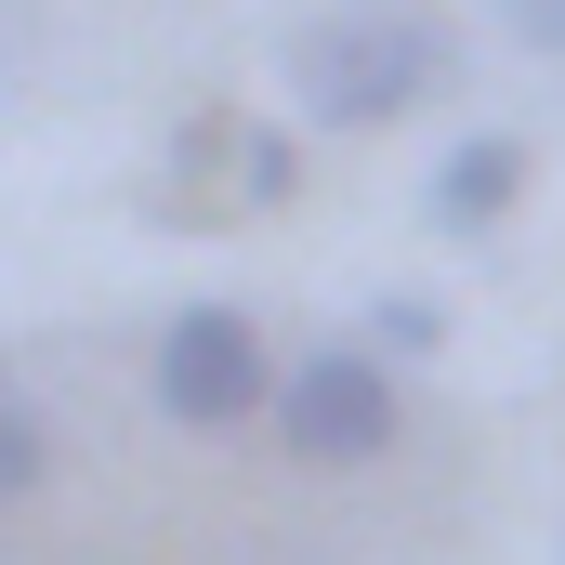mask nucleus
<instances>
[{
	"instance_id": "obj_1",
	"label": "nucleus",
	"mask_w": 565,
	"mask_h": 565,
	"mask_svg": "<svg viewBox=\"0 0 565 565\" xmlns=\"http://www.w3.org/2000/svg\"><path fill=\"white\" fill-rule=\"evenodd\" d=\"M277 79L316 132H395V119L460 93V40L422 0H342V13H302L277 40Z\"/></svg>"
},
{
	"instance_id": "obj_2",
	"label": "nucleus",
	"mask_w": 565,
	"mask_h": 565,
	"mask_svg": "<svg viewBox=\"0 0 565 565\" xmlns=\"http://www.w3.org/2000/svg\"><path fill=\"white\" fill-rule=\"evenodd\" d=\"M277 382H289V355H264L250 302H184V316L158 329V355H145V395H158V422H171V434L277 422Z\"/></svg>"
},
{
	"instance_id": "obj_3",
	"label": "nucleus",
	"mask_w": 565,
	"mask_h": 565,
	"mask_svg": "<svg viewBox=\"0 0 565 565\" xmlns=\"http://www.w3.org/2000/svg\"><path fill=\"white\" fill-rule=\"evenodd\" d=\"M277 434L289 460H316V473H369V460H395V434H408V395H395V355L355 329V342H302L277 382Z\"/></svg>"
},
{
	"instance_id": "obj_4",
	"label": "nucleus",
	"mask_w": 565,
	"mask_h": 565,
	"mask_svg": "<svg viewBox=\"0 0 565 565\" xmlns=\"http://www.w3.org/2000/svg\"><path fill=\"white\" fill-rule=\"evenodd\" d=\"M289 132H250V119H184L171 132V171H158V211H277L289 198Z\"/></svg>"
},
{
	"instance_id": "obj_5",
	"label": "nucleus",
	"mask_w": 565,
	"mask_h": 565,
	"mask_svg": "<svg viewBox=\"0 0 565 565\" xmlns=\"http://www.w3.org/2000/svg\"><path fill=\"white\" fill-rule=\"evenodd\" d=\"M526 171H540L526 132H460L422 171V224H434V237H500V224L526 211Z\"/></svg>"
},
{
	"instance_id": "obj_6",
	"label": "nucleus",
	"mask_w": 565,
	"mask_h": 565,
	"mask_svg": "<svg viewBox=\"0 0 565 565\" xmlns=\"http://www.w3.org/2000/svg\"><path fill=\"white\" fill-rule=\"evenodd\" d=\"M53 487V422H40V395L13 382L0 395V500H40Z\"/></svg>"
},
{
	"instance_id": "obj_7",
	"label": "nucleus",
	"mask_w": 565,
	"mask_h": 565,
	"mask_svg": "<svg viewBox=\"0 0 565 565\" xmlns=\"http://www.w3.org/2000/svg\"><path fill=\"white\" fill-rule=\"evenodd\" d=\"M369 342H382V355H447V302H434V289H382V302H369Z\"/></svg>"
},
{
	"instance_id": "obj_8",
	"label": "nucleus",
	"mask_w": 565,
	"mask_h": 565,
	"mask_svg": "<svg viewBox=\"0 0 565 565\" xmlns=\"http://www.w3.org/2000/svg\"><path fill=\"white\" fill-rule=\"evenodd\" d=\"M500 13V40H526V53H565V0H487Z\"/></svg>"
}]
</instances>
